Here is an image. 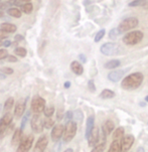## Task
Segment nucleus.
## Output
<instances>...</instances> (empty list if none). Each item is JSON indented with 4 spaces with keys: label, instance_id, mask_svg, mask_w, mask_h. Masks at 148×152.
Here are the masks:
<instances>
[{
    "label": "nucleus",
    "instance_id": "obj_1",
    "mask_svg": "<svg viewBox=\"0 0 148 152\" xmlns=\"http://www.w3.org/2000/svg\"><path fill=\"white\" fill-rule=\"evenodd\" d=\"M144 77L141 73H133L125 77L121 83V88L126 91L136 90L143 83Z\"/></svg>",
    "mask_w": 148,
    "mask_h": 152
},
{
    "label": "nucleus",
    "instance_id": "obj_2",
    "mask_svg": "<svg viewBox=\"0 0 148 152\" xmlns=\"http://www.w3.org/2000/svg\"><path fill=\"white\" fill-rule=\"evenodd\" d=\"M143 39V32L140 30L128 32L123 37V42L127 45H135Z\"/></svg>",
    "mask_w": 148,
    "mask_h": 152
},
{
    "label": "nucleus",
    "instance_id": "obj_3",
    "mask_svg": "<svg viewBox=\"0 0 148 152\" xmlns=\"http://www.w3.org/2000/svg\"><path fill=\"white\" fill-rule=\"evenodd\" d=\"M138 24H139V20L136 17H128V18H125L120 22L118 29L120 30L121 33H123L133 29L136 26H138Z\"/></svg>",
    "mask_w": 148,
    "mask_h": 152
},
{
    "label": "nucleus",
    "instance_id": "obj_4",
    "mask_svg": "<svg viewBox=\"0 0 148 152\" xmlns=\"http://www.w3.org/2000/svg\"><path fill=\"white\" fill-rule=\"evenodd\" d=\"M77 134V123L74 121L67 123L64 126V142L69 143L74 139Z\"/></svg>",
    "mask_w": 148,
    "mask_h": 152
},
{
    "label": "nucleus",
    "instance_id": "obj_5",
    "mask_svg": "<svg viewBox=\"0 0 148 152\" xmlns=\"http://www.w3.org/2000/svg\"><path fill=\"white\" fill-rule=\"evenodd\" d=\"M45 100L40 96H34L32 100V111L33 114H40L45 112Z\"/></svg>",
    "mask_w": 148,
    "mask_h": 152
},
{
    "label": "nucleus",
    "instance_id": "obj_6",
    "mask_svg": "<svg viewBox=\"0 0 148 152\" xmlns=\"http://www.w3.org/2000/svg\"><path fill=\"white\" fill-rule=\"evenodd\" d=\"M12 120H13V115L9 112L5 113L3 117L0 119V139L4 138L6 136V129L12 123Z\"/></svg>",
    "mask_w": 148,
    "mask_h": 152
},
{
    "label": "nucleus",
    "instance_id": "obj_7",
    "mask_svg": "<svg viewBox=\"0 0 148 152\" xmlns=\"http://www.w3.org/2000/svg\"><path fill=\"white\" fill-rule=\"evenodd\" d=\"M119 50H120V48L115 42H106L102 45V46L100 48L101 53L104 56H108L117 55L119 53Z\"/></svg>",
    "mask_w": 148,
    "mask_h": 152
},
{
    "label": "nucleus",
    "instance_id": "obj_8",
    "mask_svg": "<svg viewBox=\"0 0 148 152\" xmlns=\"http://www.w3.org/2000/svg\"><path fill=\"white\" fill-rule=\"evenodd\" d=\"M33 141H34V137L32 134L23 136L21 142H20V144L17 147L16 152H29L30 148L32 147Z\"/></svg>",
    "mask_w": 148,
    "mask_h": 152
},
{
    "label": "nucleus",
    "instance_id": "obj_9",
    "mask_svg": "<svg viewBox=\"0 0 148 152\" xmlns=\"http://www.w3.org/2000/svg\"><path fill=\"white\" fill-rule=\"evenodd\" d=\"M30 125H32V131L35 133H41L43 131V119L41 118L40 114H33L30 120Z\"/></svg>",
    "mask_w": 148,
    "mask_h": 152
},
{
    "label": "nucleus",
    "instance_id": "obj_10",
    "mask_svg": "<svg viewBox=\"0 0 148 152\" xmlns=\"http://www.w3.org/2000/svg\"><path fill=\"white\" fill-rule=\"evenodd\" d=\"M64 126L63 124H56L53 128V130H51V140H53V142L59 141V139L64 136Z\"/></svg>",
    "mask_w": 148,
    "mask_h": 152
},
{
    "label": "nucleus",
    "instance_id": "obj_11",
    "mask_svg": "<svg viewBox=\"0 0 148 152\" xmlns=\"http://www.w3.org/2000/svg\"><path fill=\"white\" fill-rule=\"evenodd\" d=\"M48 144V135H42L38 138V141L36 142L34 148H33V152H43L46 150Z\"/></svg>",
    "mask_w": 148,
    "mask_h": 152
},
{
    "label": "nucleus",
    "instance_id": "obj_12",
    "mask_svg": "<svg viewBox=\"0 0 148 152\" xmlns=\"http://www.w3.org/2000/svg\"><path fill=\"white\" fill-rule=\"evenodd\" d=\"M135 141V138L133 135L129 134V135H126L124 136V138L122 139L121 141V149H122V152H126L128 151L129 149L132 147Z\"/></svg>",
    "mask_w": 148,
    "mask_h": 152
},
{
    "label": "nucleus",
    "instance_id": "obj_13",
    "mask_svg": "<svg viewBox=\"0 0 148 152\" xmlns=\"http://www.w3.org/2000/svg\"><path fill=\"white\" fill-rule=\"evenodd\" d=\"M99 140H100V129H99V127H95L91 133L89 139H88V144L90 147L94 148L96 145L99 144Z\"/></svg>",
    "mask_w": 148,
    "mask_h": 152
},
{
    "label": "nucleus",
    "instance_id": "obj_14",
    "mask_svg": "<svg viewBox=\"0 0 148 152\" xmlns=\"http://www.w3.org/2000/svg\"><path fill=\"white\" fill-rule=\"evenodd\" d=\"M25 106H26V100H19L14 107V115L16 118H20L21 116H23L25 111Z\"/></svg>",
    "mask_w": 148,
    "mask_h": 152
},
{
    "label": "nucleus",
    "instance_id": "obj_15",
    "mask_svg": "<svg viewBox=\"0 0 148 152\" xmlns=\"http://www.w3.org/2000/svg\"><path fill=\"white\" fill-rule=\"evenodd\" d=\"M124 74H125L124 69H114V71L108 74V80L113 82V83H117L123 78Z\"/></svg>",
    "mask_w": 148,
    "mask_h": 152
},
{
    "label": "nucleus",
    "instance_id": "obj_16",
    "mask_svg": "<svg viewBox=\"0 0 148 152\" xmlns=\"http://www.w3.org/2000/svg\"><path fill=\"white\" fill-rule=\"evenodd\" d=\"M114 128H115V125H114L113 121L111 120H107L104 124L103 128H102V132H103V137H102V141H105L106 136H108L109 134L112 133V131H114Z\"/></svg>",
    "mask_w": 148,
    "mask_h": 152
},
{
    "label": "nucleus",
    "instance_id": "obj_17",
    "mask_svg": "<svg viewBox=\"0 0 148 152\" xmlns=\"http://www.w3.org/2000/svg\"><path fill=\"white\" fill-rule=\"evenodd\" d=\"M94 124H95V117L94 116H90V117H88L87 123H86V132H85V137L87 140L89 139L92 131L94 130V128H95Z\"/></svg>",
    "mask_w": 148,
    "mask_h": 152
},
{
    "label": "nucleus",
    "instance_id": "obj_18",
    "mask_svg": "<svg viewBox=\"0 0 148 152\" xmlns=\"http://www.w3.org/2000/svg\"><path fill=\"white\" fill-rule=\"evenodd\" d=\"M22 130L20 128H16L13 132V136L11 139V145L12 146H18L22 140Z\"/></svg>",
    "mask_w": 148,
    "mask_h": 152
},
{
    "label": "nucleus",
    "instance_id": "obj_19",
    "mask_svg": "<svg viewBox=\"0 0 148 152\" xmlns=\"http://www.w3.org/2000/svg\"><path fill=\"white\" fill-rule=\"evenodd\" d=\"M71 69L73 71V73H75L78 76H81V75L84 73V66L81 63H79L78 61H72L71 64Z\"/></svg>",
    "mask_w": 148,
    "mask_h": 152
},
{
    "label": "nucleus",
    "instance_id": "obj_20",
    "mask_svg": "<svg viewBox=\"0 0 148 152\" xmlns=\"http://www.w3.org/2000/svg\"><path fill=\"white\" fill-rule=\"evenodd\" d=\"M0 26H1V29L4 30V31L6 32H10V33H13L17 30V27L16 25L12 24V23H9V22H3L0 24Z\"/></svg>",
    "mask_w": 148,
    "mask_h": 152
},
{
    "label": "nucleus",
    "instance_id": "obj_21",
    "mask_svg": "<svg viewBox=\"0 0 148 152\" xmlns=\"http://www.w3.org/2000/svg\"><path fill=\"white\" fill-rule=\"evenodd\" d=\"M121 141L119 140H113V142L111 143L110 148H109L108 152H121Z\"/></svg>",
    "mask_w": 148,
    "mask_h": 152
},
{
    "label": "nucleus",
    "instance_id": "obj_22",
    "mask_svg": "<svg viewBox=\"0 0 148 152\" xmlns=\"http://www.w3.org/2000/svg\"><path fill=\"white\" fill-rule=\"evenodd\" d=\"M114 97H115V93H114L112 90H109V89L103 90L102 93L100 94V98L103 100L112 99V98H114Z\"/></svg>",
    "mask_w": 148,
    "mask_h": 152
},
{
    "label": "nucleus",
    "instance_id": "obj_23",
    "mask_svg": "<svg viewBox=\"0 0 148 152\" xmlns=\"http://www.w3.org/2000/svg\"><path fill=\"white\" fill-rule=\"evenodd\" d=\"M124 132H125V130H124L123 127H118L117 129L114 131V134H113V140H119L120 141L121 139H123L124 137Z\"/></svg>",
    "mask_w": 148,
    "mask_h": 152
},
{
    "label": "nucleus",
    "instance_id": "obj_24",
    "mask_svg": "<svg viewBox=\"0 0 148 152\" xmlns=\"http://www.w3.org/2000/svg\"><path fill=\"white\" fill-rule=\"evenodd\" d=\"M7 13H8L10 16L14 17V18H20L21 17V10L18 9L17 7H11L7 10Z\"/></svg>",
    "mask_w": 148,
    "mask_h": 152
},
{
    "label": "nucleus",
    "instance_id": "obj_25",
    "mask_svg": "<svg viewBox=\"0 0 148 152\" xmlns=\"http://www.w3.org/2000/svg\"><path fill=\"white\" fill-rule=\"evenodd\" d=\"M120 65H121V61L119 60H111V61H109L108 63L105 64V68L109 69H115L116 68L120 66Z\"/></svg>",
    "mask_w": 148,
    "mask_h": 152
},
{
    "label": "nucleus",
    "instance_id": "obj_26",
    "mask_svg": "<svg viewBox=\"0 0 148 152\" xmlns=\"http://www.w3.org/2000/svg\"><path fill=\"white\" fill-rule=\"evenodd\" d=\"M21 10L22 12H24L25 14H30L33 10V5L30 1H26L24 4L21 6Z\"/></svg>",
    "mask_w": 148,
    "mask_h": 152
},
{
    "label": "nucleus",
    "instance_id": "obj_27",
    "mask_svg": "<svg viewBox=\"0 0 148 152\" xmlns=\"http://www.w3.org/2000/svg\"><path fill=\"white\" fill-rule=\"evenodd\" d=\"M13 105H14V99L12 97H10L8 98V99L5 101L4 103V112L5 113H8L10 110L12 109V107H13Z\"/></svg>",
    "mask_w": 148,
    "mask_h": 152
},
{
    "label": "nucleus",
    "instance_id": "obj_28",
    "mask_svg": "<svg viewBox=\"0 0 148 152\" xmlns=\"http://www.w3.org/2000/svg\"><path fill=\"white\" fill-rule=\"evenodd\" d=\"M54 121L51 119V118H45L43 119V127L45 129H51V128H53L54 127Z\"/></svg>",
    "mask_w": 148,
    "mask_h": 152
},
{
    "label": "nucleus",
    "instance_id": "obj_29",
    "mask_svg": "<svg viewBox=\"0 0 148 152\" xmlns=\"http://www.w3.org/2000/svg\"><path fill=\"white\" fill-rule=\"evenodd\" d=\"M15 55L20 56V58H24L25 56L27 55V50L25 48H22V46H19V48H16L14 50Z\"/></svg>",
    "mask_w": 148,
    "mask_h": 152
},
{
    "label": "nucleus",
    "instance_id": "obj_30",
    "mask_svg": "<svg viewBox=\"0 0 148 152\" xmlns=\"http://www.w3.org/2000/svg\"><path fill=\"white\" fill-rule=\"evenodd\" d=\"M121 34L120 30L118 29V27L116 28H113V29L110 30V32H109V38H111V39H115L119 37V35Z\"/></svg>",
    "mask_w": 148,
    "mask_h": 152
},
{
    "label": "nucleus",
    "instance_id": "obj_31",
    "mask_svg": "<svg viewBox=\"0 0 148 152\" xmlns=\"http://www.w3.org/2000/svg\"><path fill=\"white\" fill-rule=\"evenodd\" d=\"M53 113H54V107L53 106H48V107H45L43 114H45V116L46 118H51V116L53 115Z\"/></svg>",
    "mask_w": 148,
    "mask_h": 152
},
{
    "label": "nucleus",
    "instance_id": "obj_32",
    "mask_svg": "<svg viewBox=\"0 0 148 152\" xmlns=\"http://www.w3.org/2000/svg\"><path fill=\"white\" fill-rule=\"evenodd\" d=\"M105 149V141H102L101 143H99L98 145H96L94 148L91 150V152H103Z\"/></svg>",
    "mask_w": 148,
    "mask_h": 152
},
{
    "label": "nucleus",
    "instance_id": "obj_33",
    "mask_svg": "<svg viewBox=\"0 0 148 152\" xmlns=\"http://www.w3.org/2000/svg\"><path fill=\"white\" fill-rule=\"evenodd\" d=\"M74 118L78 122H82L83 118H84V114H83V112L81 110H76L74 113Z\"/></svg>",
    "mask_w": 148,
    "mask_h": 152
},
{
    "label": "nucleus",
    "instance_id": "obj_34",
    "mask_svg": "<svg viewBox=\"0 0 148 152\" xmlns=\"http://www.w3.org/2000/svg\"><path fill=\"white\" fill-rule=\"evenodd\" d=\"M106 34V30L105 29H101V30H99V31L96 33V35H95V42H99L101 39L104 37V35Z\"/></svg>",
    "mask_w": 148,
    "mask_h": 152
},
{
    "label": "nucleus",
    "instance_id": "obj_35",
    "mask_svg": "<svg viewBox=\"0 0 148 152\" xmlns=\"http://www.w3.org/2000/svg\"><path fill=\"white\" fill-rule=\"evenodd\" d=\"M29 114H30V111H28L26 114L23 115V117H22L21 126H20V129H21L22 131H23V129H24V127H25V124H26V122H27V119H28V116H29Z\"/></svg>",
    "mask_w": 148,
    "mask_h": 152
},
{
    "label": "nucleus",
    "instance_id": "obj_36",
    "mask_svg": "<svg viewBox=\"0 0 148 152\" xmlns=\"http://www.w3.org/2000/svg\"><path fill=\"white\" fill-rule=\"evenodd\" d=\"M73 118H74V113H73L72 111H67L66 114H64V120H66L67 123L71 122Z\"/></svg>",
    "mask_w": 148,
    "mask_h": 152
},
{
    "label": "nucleus",
    "instance_id": "obj_37",
    "mask_svg": "<svg viewBox=\"0 0 148 152\" xmlns=\"http://www.w3.org/2000/svg\"><path fill=\"white\" fill-rule=\"evenodd\" d=\"M143 3H144V1L143 0H135V1H132V2H130L128 5L129 6H131V7H135V6H140V5H143Z\"/></svg>",
    "mask_w": 148,
    "mask_h": 152
},
{
    "label": "nucleus",
    "instance_id": "obj_38",
    "mask_svg": "<svg viewBox=\"0 0 148 152\" xmlns=\"http://www.w3.org/2000/svg\"><path fill=\"white\" fill-rule=\"evenodd\" d=\"M13 69L11 68H2L0 69V73H3L4 75H12L13 74Z\"/></svg>",
    "mask_w": 148,
    "mask_h": 152
},
{
    "label": "nucleus",
    "instance_id": "obj_39",
    "mask_svg": "<svg viewBox=\"0 0 148 152\" xmlns=\"http://www.w3.org/2000/svg\"><path fill=\"white\" fill-rule=\"evenodd\" d=\"M8 51L6 50H4V48H2V50H0V60H4V58H7V56H8Z\"/></svg>",
    "mask_w": 148,
    "mask_h": 152
},
{
    "label": "nucleus",
    "instance_id": "obj_40",
    "mask_svg": "<svg viewBox=\"0 0 148 152\" xmlns=\"http://www.w3.org/2000/svg\"><path fill=\"white\" fill-rule=\"evenodd\" d=\"M88 88H89V90L91 92H95L96 91V86H95L94 81H93V80H90V81L88 82Z\"/></svg>",
    "mask_w": 148,
    "mask_h": 152
},
{
    "label": "nucleus",
    "instance_id": "obj_41",
    "mask_svg": "<svg viewBox=\"0 0 148 152\" xmlns=\"http://www.w3.org/2000/svg\"><path fill=\"white\" fill-rule=\"evenodd\" d=\"M7 61H9V63H16V61H18V58H16V56H12V55H9L8 56H7Z\"/></svg>",
    "mask_w": 148,
    "mask_h": 152
},
{
    "label": "nucleus",
    "instance_id": "obj_42",
    "mask_svg": "<svg viewBox=\"0 0 148 152\" xmlns=\"http://www.w3.org/2000/svg\"><path fill=\"white\" fill-rule=\"evenodd\" d=\"M13 131H15L14 130V123H11V124H10L6 129V136L9 135V134L11 132H13Z\"/></svg>",
    "mask_w": 148,
    "mask_h": 152
},
{
    "label": "nucleus",
    "instance_id": "obj_43",
    "mask_svg": "<svg viewBox=\"0 0 148 152\" xmlns=\"http://www.w3.org/2000/svg\"><path fill=\"white\" fill-rule=\"evenodd\" d=\"M8 37V32L0 29V38H7Z\"/></svg>",
    "mask_w": 148,
    "mask_h": 152
},
{
    "label": "nucleus",
    "instance_id": "obj_44",
    "mask_svg": "<svg viewBox=\"0 0 148 152\" xmlns=\"http://www.w3.org/2000/svg\"><path fill=\"white\" fill-rule=\"evenodd\" d=\"M79 58H80V61H82V63H86V61H87V58H86V56L85 55H80L79 56Z\"/></svg>",
    "mask_w": 148,
    "mask_h": 152
},
{
    "label": "nucleus",
    "instance_id": "obj_45",
    "mask_svg": "<svg viewBox=\"0 0 148 152\" xmlns=\"http://www.w3.org/2000/svg\"><path fill=\"white\" fill-rule=\"evenodd\" d=\"M63 111L62 110H59V112H58V116H56V118H58V120H62L63 119V117H64V115H63Z\"/></svg>",
    "mask_w": 148,
    "mask_h": 152
},
{
    "label": "nucleus",
    "instance_id": "obj_46",
    "mask_svg": "<svg viewBox=\"0 0 148 152\" xmlns=\"http://www.w3.org/2000/svg\"><path fill=\"white\" fill-rule=\"evenodd\" d=\"M3 45L6 46V48H8V46L11 45V42H10V40H6V42H3Z\"/></svg>",
    "mask_w": 148,
    "mask_h": 152
},
{
    "label": "nucleus",
    "instance_id": "obj_47",
    "mask_svg": "<svg viewBox=\"0 0 148 152\" xmlns=\"http://www.w3.org/2000/svg\"><path fill=\"white\" fill-rule=\"evenodd\" d=\"M22 39H23L22 35H16V37H15V40H16V42H19V40H22Z\"/></svg>",
    "mask_w": 148,
    "mask_h": 152
},
{
    "label": "nucleus",
    "instance_id": "obj_48",
    "mask_svg": "<svg viewBox=\"0 0 148 152\" xmlns=\"http://www.w3.org/2000/svg\"><path fill=\"white\" fill-rule=\"evenodd\" d=\"M70 87H71V82H66V83H64V88L69 89Z\"/></svg>",
    "mask_w": 148,
    "mask_h": 152
},
{
    "label": "nucleus",
    "instance_id": "obj_49",
    "mask_svg": "<svg viewBox=\"0 0 148 152\" xmlns=\"http://www.w3.org/2000/svg\"><path fill=\"white\" fill-rule=\"evenodd\" d=\"M142 7H143L144 9H148V1H144L143 5H142Z\"/></svg>",
    "mask_w": 148,
    "mask_h": 152
},
{
    "label": "nucleus",
    "instance_id": "obj_50",
    "mask_svg": "<svg viewBox=\"0 0 148 152\" xmlns=\"http://www.w3.org/2000/svg\"><path fill=\"white\" fill-rule=\"evenodd\" d=\"M137 152H144V148L143 147H139L137 149Z\"/></svg>",
    "mask_w": 148,
    "mask_h": 152
},
{
    "label": "nucleus",
    "instance_id": "obj_51",
    "mask_svg": "<svg viewBox=\"0 0 148 152\" xmlns=\"http://www.w3.org/2000/svg\"><path fill=\"white\" fill-rule=\"evenodd\" d=\"M64 152H74V150H73L72 148H67V149H66Z\"/></svg>",
    "mask_w": 148,
    "mask_h": 152
},
{
    "label": "nucleus",
    "instance_id": "obj_52",
    "mask_svg": "<svg viewBox=\"0 0 148 152\" xmlns=\"http://www.w3.org/2000/svg\"><path fill=\"white\" fill-rule=\"evenodd\" d=\"M3 16H4V13L2 11H0V18H2Z\"/></svg>",
    "mask_w": 148,
    "mask_h": 152
},
{
    "label": "nucleus",
    "instance_id": "obj_53",
    "mask_svg": "<svg viewBox=\"0 0 148 152\" xmlns=\"http://www.w3.org/2000/svg\"><path fill=\"white\" fill-rule=\"evenodd\" d=\"M145 101H146V102L148 103V96H146V97H145Z\"/></svg>",
    "mask_w": 148,
    "mask_h": 152
},
{
    "label": "nucleus",
    "instance_id": "obj_54",
    "mask_svg": "<svg viewBox=\"0 0 148 152\" xmlns=\"http://www.w3.org/2000/svg\"><path fill=\"white\" fill-rule=\"evenodd\" d=\"M1 45H3V42H2L1 40H0V46H1Z\"/></svg>",
    "mask_w": 148,
    "mask_h": 152
},
{
    "label": "nucleus",
    "instance_id": "obj_55",
    "mask_svg": "<svg viewBox=\"0 0 148 152\" xmlns=\"http://www.w3.org/2000/svg\"><path fill=\"white\" fill-rule=\"evenodd\" d=\"M43 152H48V150H45V151H43Z\"/></svg>",
    "mask_w": 148,
    "mask_h": 152
}]
</instances>
